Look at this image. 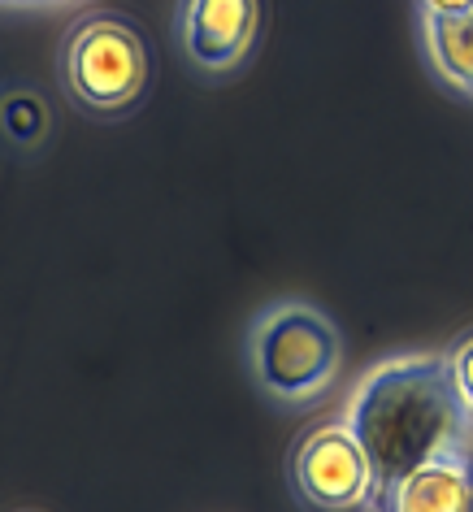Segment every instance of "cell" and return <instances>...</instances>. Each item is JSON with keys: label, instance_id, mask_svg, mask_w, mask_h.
Here are the masks:
<instances>
[{"label": "cell", "instance_id": "obj_9", "mask_svg": "<svg viewBox=\"0 0 473 512\" xmlns=\"http://www.w3.org/2000/svg\"><path fill=\"white\" fill-rule=\"evenodd\" d=\"M447 361H452V378H456L460 395H465V404L473 408V335H469V339H460V343H456V352L447 356Z\"/></svg>", "mask_w": 473, "mask_h": 512}, {"label": "cell", "instance_id": "obj_6", "mask_svg": "<svg viewBox=\"0 0 473 512\" xmlns=\"http://www.w3.org/2000/svg\"><path fill=\"white\" fill-rule=\"evenodd\" d=\"M378 512H473L469 460H434L378 491Z\"/></svg>", "mask_w": 473, "mask_h": 512}, {"label": "cell", "instance_id": "obj_10", "mask_svg": "<svg viewBox=\"0 0 473 512\" xmlns=\"http://www.w3.org/2000/svg\"><path fill=\"white\" fill-rule=\"evenodd\" d=\"M421 14L426 18H460V14H473V0H421Z\"/></svg>", "mask_w": 473, "mask_h": 512}, {"label": "cell", "instance_id": "obj_8", "mask_svg": "<svg viewBox=\"0 0 473 512\" xmlns=\"http://www.w3.org/2000/svg\"><path fill=\"white\" fill-rule=\"evenodd\" d=\"M5 122H9V131H14V135H22V139H35V135H40V126H44L40 100H31V96H18V100H9V109H5Z\"/></svg>", "mask_w": 473, "mask_h": 512}, {"label": "cell", "instance_id": "obj_7", "mask_svg": "<svg viewBox=\"0 0 473 512\" xmlns=\"http://www.w3.org/2000/svg\"><path fill=\"white\" fill-rule=\"evenodd\" d=\"M426 44L443 79L473 92V14L426 18Z\"/></svg>", "mask_w": 473, "mask_h": 512}, {"label": "cell", "instance_id": "obj_3", "mask_svg": "<svg viewBox=\"0 0 473 512\" xmlns=\"http://www.w3.org/2000/svg\"><path fill=\"white\" fill-rule=\"evenodd\" d=\"M148 83V53L118 18H92L74 27L66 44V87L96 113L131 109Z\"/></svg>", "mask_w": 473, "mask_h": 512}, {"label": "cell", "instance_id": "obj_4", "mask_svg": "<svg viewBox=\"0 0 473 512\" xmlns=\"http://www.w3.org/2000/svg\"><path fill=\"white\" fill-rule=\"evenodd\" d=\"M296 486L313 508L322 512H352L378 499L374 460L352 434V426H322L300 443L296 452Z\"/></svg>", "mask_w": 473, "mask_h": 512}, {"label": "cell", "instance_id": "obj_1", "mask_svg": "<svg viewBox=\"0 0 473 512\" xmlns=\"http://www.w3.org/2000/svg\"><path fill=\"white\" fill-rule=\"evenodd\" d=\"M348 426L374 460L382 491L434 460H469L473 408L447 356H404L361 382Z\"/></svg>", "mask_w": 473, "mask_h": 512}, {"label": "cell", "instance_id": "obj_5", "mask_svg": "<svg viewBox=\"0 0 473 512\" xmlns=\"http://www.w3.org/2000/svg\"><path fill=\"white\" fill-rule=\"evenodd\" d=\"M261 27V0H187L183 40L204 70H226L252 48Z\"/></svg>", "mask_w": 473, "mask_h": 512}, {"label": "cell", "instance_id": "obj_2", "mask_svg": "<svg viewBox=\"0 0 473 512\" xmlns=\"http://www.w3.org/2000/svg\"><path fill=\"white\" fill-rule=\"evenodd\" d=\"M252 361H257L261 382L283 400H309L326 391L339 369V335L322 313L287 304L274 309L257 330L252 343Z\"/></svg>", "mask_w": 473, "mask_h": 512}]
</instances>
